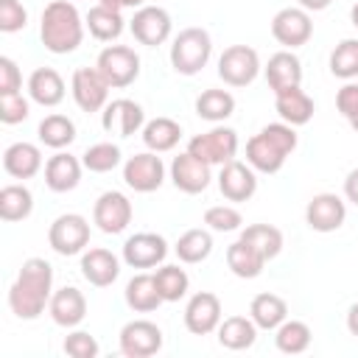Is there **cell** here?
Returning a JSON list of instances; mask_svg holds the SVG:
<instances>
[{"mask_svg":"<svg viewBox=\"0 0 358 358\" xmlns=\"http://www.w3.org/2000/svg\"><path fill=\"white\" fill-rule=\"evenodd\" d=\"M84 28L81 17L73 3L67 0H53L42 11V45L50 53H70L81 45Z\"/></svg>","mask_w":358,"mask_h":358,"instance_id":"cell-1","label":"cell"},{"mask_svg":"<svg viewBox=\"0 0 358 358\" xmlns=\"http://www.w3.org/2000/svg\"><path fill=\"white\" fill-rule=\"evenodd\" d=\"M210 50H213L210 34L204 28L190 25V28L179 31V36L173 39V45H171V64H173L176 73L193 76V73H199L207 64Z\"/></svg>","mask_w":358,"mask_h":358,"instance_id":"cell-2","label":"cell"},{"mask_svg":"<svg viewBox=\"0 0 358 358\" xmlns=\"http://www.w3.org/2000/svg\"><path fill=\"white\" fill-rule=\"evenodd\" d=\"M257 70H260V59H257V50L249 45H229L218 59V76L229 87L252 84Z\"/></svg>","mask_w":358,"mask_h":358,"instance_id":"cell-3","label":"cell"},{"mask_svg":"<svg viewBox=\"0 0 358 358\" xmlns=\"http://www.w3.org/2000/svg\"><path fill=\"white\" fill-rule=\"evenodd\" d=\"M95 67L101 70V76L106 78L109 87H129L140 73V59H137V53L131 48L112 45V48L101 50Z\"/></svg>","mask_w":358,"mask_h":358,"instance_id":"cell-4","label":"cell"},{"mask_svg":"<svg viewBox=\"0 0 358 358\" xmlns=\"http://www.w3.org/2000/svg\"><path fill=\"white\" fill-rule=\"evenodd\" d=\"M48 241L59 255H76L90 241V224L76 213H64L50 224Z\"/></svg>","mask_w":358,"mask_h":358,"instance_id":"cell-5","label":"cell"},{"mask_svg":"<svg viewBox=\"0 0 358 358\" xmlns=\"http://www.w3.org/2000/svg\"><path fill=\"white\" fill-rule=\"evenodd\" d=\"M187 151L204 162H229L238 151V134L232 129H213L207 134H196Z\"/></svg>","mask_w":358,"mask_h":358,"instance_id":"cell-6","label":"cell"},{"mask_svg":"<svg viewBox=\"0 0 358 358\" xmlns=\"http://www.w3.org/2000/svg\"><path fill=\"white\" fill-rule=\"evenodd\" d=\"M159 347H162V330H159L154 322H148V319L129 322V324L120 330V350H123V355H129V358L154 355Z\"/></svg>","mask_w":358,"mask_h":358,"instance_id":"cell-7","label":"cell"},{"mask_svg":"<svg viewBox=\"0 0 358 358\" xmlns=\"http://www.w3.org/2000/svg\"><path fill=\"white\" fill-rule=\"evenodd\" d=\"M310 31H313V25H310V17L305 8H282L271 20V34L285 48L305 45L310 39Z\"/></svg>","mask_w":358,"mask_h":358,"instance_id":"cell-8","label":"cell"},{"mask_svg":"<svg viewBox=\"0 0 358 358\" xmlns=\"http://www.w3.org/2000/svg\"><path fill=\"white\" fill-rule=\"evenodd\" d=\"M109 84L98 67H78L73 73V98L84 112H98L106 101Z\"/></svg>","mask_w":358,"mask_h":358,"instance_id":"cell-9","label":"cell"},{"mask_svg":"<svg viewBox=\"0 0 358 358\" xmlns=\"http://www.w3.org/2000/svg\"><path fill=\"white\" fill-rule=\"evenodd\" d=\"M92 218H95V224H98L103 232H109V235L123 232L126 224L131 221V204H129V199H126L123 193L106 190V193L98 196L95 210H92Z\"/></svg>","mask_w":358,"mask_h":358,"instance_id":"cell-10","label":"cell"},{"mask_svg":"<svg viewBox=\"0 0 358 358\" xmlns=\"http://www.w3.org/2000/svg\"><path fill=\"white\" fill-rule=\"evenodd\" d=\"M165 168L162 159L157 154H134L126 165H123V179L129 187L140 190V193H151L162 185Z\"/></svg>","mask_w":358,"mask_h":358,"instance_id":"cell-11","label":"cell"},{"mask_svg":"<svg viewBox=\"0 0 358 358\" xmlns=\"http://www.w3.org/2000/svg\"><path fill=\"white\" fill-rule=\"evenodd\" d=\"M131 34H134V39L140 45H148V48L162 45L168 39V34H171V17H168V11L159 8V6L140 8L134 14V20H131Z\"/></svg>","mask_w":358,"mask_h":358,"instance_id":"cell-12","label":"cell"},{"mask_svg":"<svg viewBox=\"0 0 358 358\" xmlns=\"http://www.w3.org/2000/svg\"><path fill=\"white\" fill-rule=\"evenodd\" d=\"M344 215H347V207L344 201L336 196V193H319L308 201V210H305V218L308 224L316 229V232H333L344 224Z\"/></svg>","mask_w":358,"mask_h":358,"instance_id":"cell-13","label":"cell"},{"mask_svg":"<svg viewBox=\"0 0 358 358\" xmlns=\"http://www.w3.org/2000/svg\"><path fill=\"white\" fill-rule=\"evenodd\" d=\"M168 252V243L162 235L157 232H140V235H131L123 246V257L129 266L134 268H151L157 266Z\"/></svg>","mask_w":358,"mask_h":358,"instance_id":"cell-14","label":"cell"},{"mask_svg":"<svg viewBox=\"0 0 358 358\" xmlns=\"http://www.w3.org/2000/svg\"><path fill=\"white\" fill-rule=\"evenodd\" d=\"M171 176L182 193H201L210 185V162L193 157L190 151L179 154L171 165Z\"/></svg>","mask_w":358,"mask_h":358,"instance_id":"cell-15","label":"cell"},{"mask_svg":"<svg viewBox=\"0 0 358 358\" xmlns=\"http://www.w3.org/2000/svg\"><path fill=\"white\" fill-rule=\"evenodd\" d=\"M218 319H221V302H218V296L210 294V291H199V294L187 302V308H185V324H187V330L196 333V336L210 333V330L218 324Z\"/></svg>","mask_w":358,"mask_h":358,"instance_id":"cell-16","label":"cell"},{"mask_svg":"<svg viewBox=\"0 0 358 358\" xmlns=\"http://www.w3.org/2000/svg\"><path fill=\"white\" fill-rule=\"evenodd\" d=\"M218 187H221L224 199H229V201H246V199L255 193L257 179H255L252 168H246V165L238 162V159H229V162H224V168H221Z\"/></svg>","mask_w":358,"mask_h":358,"instance_id":"cell-17","label":"cell"},{"mask_svg":"<svg viewBox=\"0 0 358 358\" xmlns=\"http://www.w3.org/2000/svg\"><path fill=\"white\" fill-rule=\"evenodd\" d=\"M140 126H143V109H140V103H134L129 98L112 101L103 112V129L117 131L120 137H131Z\"/></svg>","mask_w":358,"mask_h":358,"instance_id":"cell-18","label":"cell"},{"mask_svg":"<svg viewBox=\"0 0 358 358\" xmlns=\"http://www.w3.org/2000/svg\"><path fill=\"white\" fill-rule=\"evenodd\" d=\"M266 81L274 92L288 90V87H299L302 81V64L291 50H280L268 59L266 64Z\"/></svg>","mask_w":358,"mask_h":358,"instance_id":"cell-19","label":"cell"},{"mask_svg":"<svg viewBox=\"0 0 358 358\" xmlns=\"http://www.w3.org/2000/svg\"><path fill=\"white\" fill-rule=\"evenodd\" d=\"M50 313H53V322H56V324L73 327V324H78V322L84 319V313H87V299H84V294H81L78 288L64 285V288H59V291L53 294V299H50Z\"/></svg>","mask_w":358,"mask_h":358,"instance_id":"cell-20","label":"cell"},{"mask_svg":"<svg viewBox=\"0 0 358 358\" xmlns=\"http://www.w3.org/2000/svg\"><path fill=\"white\" fill-rule=\"evenodd\" d=\"M81 271L84 277L103 288V285H112L120 274V266H117V257L109 252V249H90L84 257H81Z\"/></svg>","mask_w":358,"mask_h":358,"instance_id":"cell-21","label":"cell"},{"mask_svg":"<svg viewBox=\"0 0 358 358\" xmlns=\"http://www.w3.org/2000/svg\"><path fill=\"white\" fill-rule=\"evenodd\" d=\"M78 179H81V162L76 157L56 154V157L48 159V165H45V182H48L50 190L67 193V190H73L78 185Z\"/></svg>","mask_w":358,"mask_h":358,"instance_id":"cell-22","label":"cell"},{"mask_svg":"<svg viewBox=\"0 0 358 358\" xmlns=\"http://www.w3.org/2000/svg\"><path fill=\"white\" fill-rule=\"evenodd\" d=\"M277 112L285 123L291 126H302L313 117V101L305 90L299 87H288V90H280L277 92Z\"/></svg>","mask_w":358,"mask_h":358,"instance_id":"cell-23","label":"cell"},{"mask_svg":"<svg viewBox=\"0 0 358 358\" xmlns=\"http://www.w3.org/2000/svg\"><path fill=\"white\" fill-rule=\"evenodd\" d=\"M28 90H31V98L42 106H56L64 98V81L53 67L34 70L28 78Z\"/></svg>","mask_w":358,"mask_h":358,"instance_id":"cell-24","label":"cell"},{"mask_svg":"<svg viewBox=\"0 0 358 358\" xmlns=\"http://www.w3.org/2000/svg\"><path fill=\"white\" fill-rule=\"evenodd\" d=\"M39 165H42V154H39V148L31 145V143H14V145H8L6 154H3V168H6L14 179H28V176H34V173L39 171Z\"/></svg>","mask_w":358,"mask_h":358,"instance_id":"cell-25","label":"cell"},{"mask_svg":"<svg viewBox=\"0 0 358 358\" xmlns=\"http://www.w3.org/2000/svg\"><path fill=\"white\" fill-rule=\"evenodd\" d=\"M285 157H288V154H282V151H280L263 131L255 134V137L246 143V159H249V165L257 168V171H263V173H274V171H280L282 162H285Z\"/></svg>","mask_w":358,"mask_h":358,"instance_id":"cell-26","label":"cell"},{"mask_svg":"<svg viewBox=\"0 0 358 358\" xmlns=\"http://www.w3.org/2000/svg\"><path fill=\"white\" fill-rule=\"evenodd\" d=\"M126 302H129V308H134L137 313L154 310V308L162 302V294H159V288H157L154 274H137V277H131L129 285H126Z\"/></svg>","mask_w":358,"mask_h":358,"instance_id":"cell-27","label":"cell"},{"mask_svg":"<svg viewBox=\"0 0 358 358\" xmlns=\"http://www.w3.org/2000/svg\"><path fill=\"white\" fill-rule=\"evenodd\" d=\"M263 263H266V257H263L252 243H246V241H235V243H229V249H227V266H229L238 277H246V280L257 277L260 268H263Z\"/></svg>","mask_w":358,"mask_h":358,"instance_id":"cell-28","label":"cell"},{"mask_svg":"<svg viewBox=\"0 0 358 358\" xmlns=\"http://www.w3.org/2000/svg\"><path fill=\"white\" fill-rule=\"evenodd\" d=\"M249 313H252V322H255L257 327L271 330V327L282 324V319H285L288 308H285V299H282V296H277V294H257V296L252 299Z\"/></svg>","mask_w":358,"mask_h":358,"instance_id":"cell-29","label":"cell"},{"mask_svg":"<svg viewBox=\"0 0 358 358\" xmlns=\"http://www.w3.org/2000/svg\"><path fill=\"white\" fill-rule=\"evenodd\" d=\"M34 199L31 190L22 185H6L0 190V218L3 221H22L31 215Z\"/></svg>","mask_w":358,"mask_h":358,"instance_id":"cell-30","label":"cell"},{"mask_svg":"<svg viewBox=\"0 0 358 358\" xmlns=\"http://www.w3.org/2000/svg\"><path fill=\"white\" fill-rule=\"evenodd\" d=\"M87 28H90V34L95 36V39H115V36H120V31H123V17H120V11L117 8H106V6H92L90 11H87Z\"/></svg>","mask_w":358,"mask_h":358,"instance_id":"cell-31","label":"cell"},{"mask_svg":"<svg viewBox=\"0 0 358 358\" xmlns=\"http://www.w3.org/2000/svg\"><path fill=\"white\" fill-rule=\"evenodd\" d=\"M255 322H249L246 316H229L218 330V341L227 350H246L255 344Z\"/></svg>","mask_w":358,"mask_h":358,"instance_id":"cell-32","label":"cell"},{"mask_svg":"<svg viewBox=\"0 0 358 358\" xmlns=\"http://www.w3.org/2000/svg\"><path fill=\"white\" fill-rule=\"evenodd\" d=\"M179 137H182V129H179V123L171 120V117H154V120L145 123V129H143V140H145V145L154 148V151H168V148H173V145L179 143Z\"/></svg>","mask_w":358,"mask_h":358,"instance_id":"cell-33","label":"cell"},{"mask_svg":"<svg viewBox=\"0 0 358 358\" xmlns=\"http://www.w3.org/2000/svg\"><path fill=\"white\" fill-rule=\"evenodd\" d=\"M241 241L252 243L266 260H271L282 249V232L277 227H271V224H252V227H246L241 232Z\"/></svg>","mask_w":358,"mask_h":358,"instance_id":"cell-34","label":"cell"},{"mask_svg":"<svg viewBox=\"0 0 358 358\" xmlns=\"http://www.w3.org/2000/svg\"><path fill=\"white\" fill-rule=\"evenodd\" d=\"M235 109V98L227 90H204L196 98V112L204 120H224Z\"/></svg>","mask_w":358,"mask_h":358,"instance_id":"cell-35","label":"cell"},{"mask_svg":"<svg viewBox=\"0 0 358 358\" xmlns=\"http://www.w3.org/2000/svg\"><path fill=\"white\" fill-rule=\"evenodd\" d=\"M17 282L31 288V291H36V294H42V296H48L50 294V282H53V268L42 257H28L22 263V268H20Z\"/></svg>","mask_w":358,"mask_h":358,"instance_id":"cell-36","label":"cell"},{"mask_svg":"<svg viewBox=\"0 0 358 358\" xmlns=\"http://www.w3.org/2000/svg\"><path fill=\"white\" fill-rule=\"evenodd\" d=\"M39 140L50 148H64L76 140V126L70 117L64 115H48L42 123H39Z\"/></svg>","mask_w":358,"mask_h":358,"instance_id":"cell-37","label":"cell"},{"mask_svg":"<svg viewBox=\"0 0 358 358\" xmlns=\"http://www.w3.org/2000/svg\"><path fill=\"white\" fill-rule=\"evenodd\" d=\"M210 249H213V238H210V232H204V229H187V232L176 241V255H179V260H185V263H199V260H204V257L210 255Z\"/></svg>","mask_w":358,"mask_h":358,"instance_id":"cell-38","label":"cell"},{"mask_svg":"<svg viewBox=\"0 0 358 358\" xmlns=\"http://www.w3.org/2000/svg\"><path fill=\"white\" fill-rule=\"evenodd\" d=\"M45 299H48V296H42V294H36V291L20 285V282H14L11 291H8V305H11V310H14L20 319H34V316H39L42 308H45Z\"/></svg>","mask_w":358,"mask_h":358,"instance_id":"cell-39","label":"cell"},{"mask_svg":"<svg viewBox=\"0 0 358 358\" xmlns=\"http://www.w3.org/2000/svg\"><path fill=\"white\" fill-rule=\"evenodd\" d=\"M330 70L338 78L358 76V39H344L330 53Z\"/></svg>","mask_w":358,"mask_h":358,"instance_id":"cell-40","label":"cell"},{"mask_svg":"<svg viewBox=\"0 0 358 358\" xmlns=\"http://www.w3.org/2000/svg\"><path fill=\"white\" fill-rule=\"evenodd\" d=\"M154 280H157V288H159L162 299H168V302H176L187 291V274L179 266H162L154 274Z\"/></svg>","mask_w":358,"mask_h":358,"instance_id":"cell-41","label":"cell"},{"mask_svg":"<svg viewBox=\"0 0 358 358\" xmlns=\"http://www.w3.org/2000/svg\"><path fill=\"white\" fill-rule=\"evenodd\" d=\"M308 344H310V330H308L305 322H285V324H280V330H277V347L282 352L296 355V352L308 350Z\"/></svg>","mask_w":358,"mask_h":358,"instance_id":"cell-42","label":"cell"},{"mask_svg":"<svg viewBox=\"0 0 358 358\" xmlns=\"http://www.w3.org/2000/svg\"><path fill=\"white\" fill-rule=\"evenodd\" d=\"M120 162V148L112 143H95L84 151V168L95 171V173H106Z\"/></svg>","mask_w":358,"mask_h":358,"instance_id":"cell-43","label":"cell"},{"mask_svg":"<svg viewBox=\"0 0 358 358\" xmlns=\"http://www.w3.org/2000/svg\"><path fill=\"white\" fill-rule=\"evenodd\" d=\"M204 224H210V227L218 229V232H232V229L241 227V213H238L235 207L218 204V207H210V210L204 213Z\"/></svg>","mask_w":358,"mask_h":358,"instance_id":"cell-44","label":"cell"},{"mask_svg":"<svg viewBox=\"0 0 358 358\" xmlns=\"http://www.w3.org/2000/svg\"><path fill=\"white\" fill-rule=\"evenodd\" d=\"M28 117V101L20 92L0 95V120L3 123H20Z\"/></svg>","mask_w":358,"mask_h":358,"instance_id":"cell-45","label":"cell"},{"mask_svg":"<svg viewBox=\"0 0 358 358\" xmlns=\"http://www.w3.org/2000/svg\"><path fill=\"white\" fill-rule=\"evenodd\" d=\"M64 352L70 358H95L98 355V341L90 333H70L64 338Z\"/></svg>","mask_w":358,"mask_h":358,"instance_id":"cell-46","label":"cell"},{"mask_svg":"<svg viewBox=\"0 0 358 358\" xmlns=\"http://www.w3.org/2000/svg\"><path fill=\"white\" fill-rule=\"evenodd\" d=\"M25 8L20 6V0H0V31L11 34L20 31L25 25Z\"/></svg>","mask_w":358,"mask_h":358,"instance_id":"cell-47","label":"cell"},{"mask_svg":"<svg viewBox=\"0 0 358 358\" xmlns=\"http://www.w3.org/2000/svg\"><path fill=\"white\" fill-rule=\"evenodd\" d=\"M263 134L282 151V154H291L296 148V131L288 126V123H268L263 129Z\"/></svg>","mask_w":358,"mask_h":358,"instance_id":"cell-48","label":"cell"},{"mask_svg":"<svg viewBox=\"0 0 358 358\" xmlns=\"http://www.w3.org/2000/svg\"><path fill=\"white\" fill-rule=\"evenodd\" d=\"M20 84H22V78H20L17 64H14L8 56H0V95H6V92H20Z\"/></svg>","mask_w":358,"mask_h":358,"instance_id":"cell-49","label":"cell"},{"mask_svg":"<svg viewBox=\"0 0 358 358\" xmlns=\"http://www.w3.org/2000/svg\"><path fill=\"white\" fill-rule=\"evenodd\" d=\"M336 106H338V112H341L347 120L355 117V115H358V84L341 87L338 95H336Z\"/></svg>","mask_w":358,"mask_h":358,"instance_id":"cell-50","label":"cell"},{"mask_svg":"<svg viewBox=\"0 0 358 358\" xmlns=\"http://www.w3.org/2000/svg\"><path fill=\"white\" fill-rule=\"evenodd\" d=\"M344 193H347V199H350V201H355V204H358V168H355V171H350V176L344 179Z\"/></svg>","mask_w":358,"mask_h":358,"instance_id":"cell-51","label":"cell"},{"mask_svg":"<svg viewBox=\"0 0 358 358\" xmlns=\"http://www.w3.org/2000/svg\"><path fill=\"white\" fill-rule=\"evenodd\" d=\"M347 327H350V333L352 336H358V302L350 308V313H347Z\"/></svg>","mask_w":358,"mask_h":358,"instance_id":"cell-52","label":"cell"},{"mask_svg":"<svg viewBox=\"0 0 358 358\" xmlns=\"http://www.w3.org/2000/svg\"><path fill=\"white\" fill-rule=\"evenodd\" d=\"M299 6H302L305 11H322V8L330 6V0H299Z\"/></svg>","mask_w":358,"mask_h":358,"instance_id":"cell-53","label":"cell"},{"mask_svg":"<svg viewBox=\"0 0 358 358\" xmlns=\"http://www.w3.org/2000/svg\"><path fill=\"white\" fill-rule=\"evenodd\" d=\"M98 3H101V6H106V8H117V11H120V6H123L120 0H98Z\"/></svg>","mask_w":358,"mask_h":358,"instance_id":"cell-54","label":"cell"},{"mask_svg":"<svg viewBox=\"0 0 358 358\" xmlns=\"http://www.w3.org/2000/svg\"><path fill=\"white\" fill-rule=\"evenodd\" d=\"M350 20H352V25H355V28H358V3H355V6H352V11H350Z\"/></svg>","mask_w":358,"mask_h":358,"instance_id":"cell-55","label":"cell"},{"mask_svg":"<svg viewBox=\"0 0 358 358\" xmlns=\"http://www.w3.org/2000/svg\"><path fill=\"white\" fill-rule=\"evenodd\" d=\"M120 3H123V6H140L143 0H120Z\"/></svg>","mask_w":358,"mask_h":358,"instance_id":"cell-56","label":"cell"},{"mask_svg":"<svg viewBox=\"0 0 358 358\" xmlns=\"http://www.w3.org/2000/svg\"><path fill=\"white\" fill-rule=\"evenodd\" d=\"M350 126H352V129L358 131V115H355V117H350Z\"/></svg>","mask_w":358,"mask_h":358,"instance_id":"cell-57","label":"cell"}]
</instances>
